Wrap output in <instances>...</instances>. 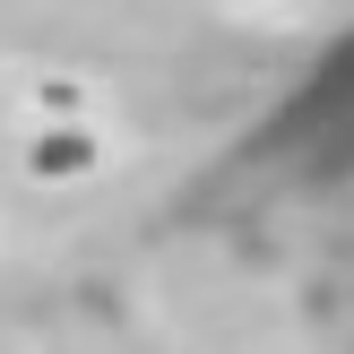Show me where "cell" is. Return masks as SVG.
Masks as SVG:
<instances>
[{
	"label": "cell",
	"mask_w": 354,
	"mask_h": 354,
	"mask_svg": "<svg viewBox=\"0 0 354 354\" xmlns=\"http://www.w3.org/2000/svg\"><path fill=\"white\" fill-rule=\"evenodd\" d=\"M95 165H104V130H95V121L26 130V173H35V182H86Z\"/></svg>",
	"instance_id": "6da1fadb"
}]
</instances>
